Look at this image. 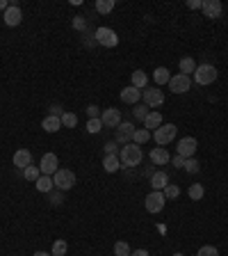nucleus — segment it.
<instances>
[{
    "label": "nucleus",
    "mask_w": 228,
    "mask_h": 256,
    "mask_svg": "<svg viewBox=\"0 0 228 256\" xmlns=\"http://www.w3.org/2000/svg\"><path fill=\"white\" fill-rule=\"evenodd\" d=\"M176 133H178V128L174 124H162L158 131H153V140H155V144L164 147V144L176 140Z\"/></svg>",
    "instance_id": "5"
},
{
    "label": "nucleus",
    "mask_w": 228,
    "mask_h": 256,
    "mask_svg": "<svg viewBox=\"0 0 228 256\" xmlns=\"http://www.w3.org/2000/svg\"><path fill=\"white\" fill-rule=\"evenodd\" d=\"M203 14H206V18H219L224 14V5L219 2V0H203Z\"/></svg>",
    "instance_id": "14"
},
{
    "label": "nucleus",
    "mask_w": 228,
    "mask_h": 256,
    "mask_svg": "<svg viewBox=\"0 0 228 256\" xmlns=\"http://www.w3.org/2000/svg\"><path fill=\"white\" fill-rule=\"evenodd\" d=\"M62 126H64V128H76L78 115H73V112H62Z\"/></svg>",
    "instance_id": "28"
},
{
    "label": "nucleus",
    "mask_w": 228,
    "mask_h": 256,
    "mask_svg": "<svg viewBox=\"0 0 228 256\" xmlns=\"http://www.w3.org/2000/svg\"><path fill=\"white\" fill-rule=\"evenodd\" d=\"M48 195H50V202H53L55 206H57V204H62V202H64V199H62V195H53V192H48Z\"/></svg>",
    "instance_id": "43"
},
{
    "label": "nucleus",
    "mask_w": 228,
    "mask_h": 256,
    "mask_svg": "<svg viewBox=\"0 0 228 256\" xmlns=\"http://www.w3.org/2000/svg\"><path fill=\"white\" fill-rule=\"evenodd\" d=\"M148 137H151V133L146 131V128H135V135H132V142H135V144H146L148 142Z\"/></svg>",
    "instance_id": "27"
},
{
    "label": "nucleus",
    "mask_w": 228,
    "mask_h": 256,
    "mask_svg": "<svg viewBox=\"0 0 228 256\" xmlns=\"http://www.w3.org/2000/svg\"><path fill=\"white\" fill-rule=\"evenodd\" d=\"M96 41L101 46H105V48H114V46L119 44V34L114 32L112 27L101 25V27H96Z\"/></svg>",
    "instance_id": "6"
},
{
    "label": "nucleus",
    "mask_w": 228,
    "mask_h": 256,
    "mask_svg": "<svg viewBox=\"0 0 228 256\" xmlns=\"http://www.w3.org/2000/svg\"><path fill=\"white\" fill-rule=\"evenodd\" d=\"M171 165H174V167H178V169H183L185 167V158H180V156H174V158H171Z\"/></svg>",
    "instance_id": "41"
},
{
    "label": "nucleus",
    "mask_w": 228,
    "mask_h": 256,
    "mask_svg": "<svg viewBox=\"0 0 228 256\" xmlns=\"http://www.w3.org/2000/svg\"><path fill=\"white\" fill-rule=\"evenodd\" d=\"M164 204H167V197H164L160 190H153L151 195L146 197V202H144V206H146V211L151 213V215H155V213H162Z\"/></svg>",
    "instance_id": "7"
},
{
    "label": "nucleus",
    "mask_w": 228,
    "mask_h": 256,
    "mask_svg": "<svg viewBox=\"0 0 228 256\" xmlns=\"http://www.w3.org/2000/svg\"><path fill=\"white\" fill-rule=\"evenodd\" d=\"M114 9V0H96V11L98 14H110Z\"/></svg>",
    "instance_id": "29"
},
{
    "label": "nucleus",
    "mask_w": 228,
    "mask_h": 256,
    "mask_svg": "<svg viewBox=\"0 0 228 256\" xmlns=\"http://www.w3.org/2000/svg\"><path fill=\"white\" fill-rule=\"evenodd\" d=\"M141 101L146 108H160L164 103V92L160 87H146L141 89Z\"/></svg>",
    "instance_id": "4"
},
{
    "label": "nucleus",
    "mask_w": 228,
    "mask_h": 256,
    "mask_svg": "<svg viewBox=\"0 0 228 256\" xmlns=\"http://www.w3.org/2000/svg\"><path fill=\"white\" fill-rule=\"evenodd\" d=\"M217 66L215 64H199L194 71V80L199 85H212V82L217 80Z\"/></svg>",
    "instance_id": "3"
},
{
    "label": "nucleus",
    "mask_w": 228,
    "mask_h": 256,
    "mask_svg": "<svg viewBox=\"0 0 228 256\" xmlns=\"http://www.w3.org/2000/svg\"><path fill=\"white\" fill-rule=\"evenodd\" d=\"M132 135H135V126H132L130 121H121L119 128H116V135H114V142L125 147V144L132 142Z\"/></svg>",
    "instance_id": "10"
},
{
    "label": "nucleus",
    "mask_w": 228,
    "mask_h": 256,
    "mask_svg": "<svg viewBox=\"0 0 228 256\" xmlns=\"http://www.w3.org/2000/svg\"><path fill=\"white\" fill-rule=\"evenodd\" d=\"M14 165H16L18 169H25V167H30L32 165V153L27 151V149H18L16 153H14Z\"/></svg>",
    "instance_id": "16"
},
{
    "label": "nucleus",
    "mask_w": 228,
    "mask_h": 256,
    "mask_svg": "<svg viewBox=\"0 0 228 256\" xmlns=\"http://www.w3.org/2000/svg\"><path fill=\"white\" fill-rule=\"evenodd\" d=\"M167 186H169V176L164 174V172H153V174H151V188H153V190L162 192Z\"/></svg>",
    "instance_id": "19"
},
{
    "label": "nucleus",
    "mask_w": 228,
    "mask_h": 256,
    "mask_svg": "<svg viewBox=\"0 0 228 256\" xmlns=\"http://www.w3.org/2000/svg\"><path fill=\"white\" fill-rule=\"evenodd\" d=\"M160 126H162V115L160 112H148V117L144 119V128L151 133V131H158Z\"/></svg>",
    "instance_id": "22"
},
{
    "label": "nucleus",
    "mask_w": 228,
    "mask_h": 256,
    "mask_svg": "<svg viewBox=\"0 0 228 256\" xmlns=\"http://www.w3.org/2000/svg\"><path fill=\"white\" fill-rule=\"evenodd\" d=\"M130 256H148V252L146 250H135V252H130Z\"/></svg>",
    "instance_id": "45"
},
{
    "label": "nucleus",
    "mask_w": 228,
    "mask_h": 256,
    "mask_svg": "<svg viewBox=\"0 0 228 256\" xmlns=\"http://www.w3.org/2000/svg\"><path fill=\"white\" fill-rule=\"evenodd\" d=\"M196 256H219V250L215 245H206L196 252Z\"/></svg>",
    "instance_id": "36"
},
{
    "label": "nucleus",
    "mask_w": 228,
    "mask_h": 256,
    "mask_svg": "<svg viewBox=\"0 0 228 256\" xmlns=\"http://www.w3.org/2000/svg\"><path fill=\"white\" fill-rule=\"evenodd\" d=\"M153 80H155V85H167V82L171 80L167 66H158V69L153 71Z\"/></svg>",
    "instance_id": "25"
},
{
    "label": "nucleus",
    "mask_w": 228,
    "mask_h": 256,
    "mask_svg": "<svg viewBox=\"0 0 228 256\" xmlns=\"http://www.w3.org/2000/svg\"><path fill=\"white\" fill-rule=\"evenodd\" d=\"M121 101L128 105H137L141 101V89L132 87V85H128V87L121 89Z\"/></svg>",
    "instance_id": "15"
},
{
    "label": "nucleus",
    "mask_w": 228,
    "mask_h": 256,
    "mask_svg": "<svg viewBox=\"0 0 228 256\" xmlns=\"http://www.w3.org/2000/svg\"><path fill=\"white\" fill-rule=\"evenodd\" d=\"M34 188H37L41 195H48V192H53L55 190V183H53V176H39L37 181H34Z\"/></svg>",
    "instance_id": "18"
},
{
    "label": "nucleus",
    "mask_w": 228,
    "mask_h": 256,
    "mask_svg": "<svg viewBox=\"0 0 228 256\" xmlns=\"http://www.w3.org/2000/svg\"><path fill=\"white\" fill-rule=\"evenodd\" d=\"M144 158V153H141V147L130 142V144H125L121 147V153H119V160H121V167H137Z\"/></svg>",
    "instance_id": "1"
},
{
    "label": "nucleus",
    "mask_w": 228,
    "mask_h": 256,
    "mask_svg": "<svg viewBox=\"0 0 228 256\" xmlns=\"http://www.w3.org/2000/svg\"><path fill=\"white\" fill-rule=\"evenodd\" d=\"M60 169V160L55 153H44V158H41V165H39V172L44 176H53L55 172Z\"/></svg>",
    "instance_id": "12"
},
{
    "label": "nucleus",
    "mask_w": 228,
    "mask_h": 256,
    "mask_svg": "<svg viewBox=\"0 0 228 256\" xmlns=\"http://www.w3.org/2000/svg\"><path fill=\"white\" fill-rule=\"evenodd\" d=\"M187 7H190V9H201L203 0H187Z\"/></svg>",
    "instance_id": "40"
},
{
    "label": "nucleus",
    "mask_w": 228,
    "mask_h": 256,
    "mask_svg": "<svg viewBox=\"0 0 228 256\" xmlns=\"http://www.w3.org/2000/svg\"><path fill=\"white\" fill-rule=\"evenodd\" d=\"M2 21H5V25L7 27H16V25H21V21H23V11H21V7L18 5H9V9L2 14Z\"/></svg>",
    "instance_id": "13"
},
{
    "label": "nucleus",
    "mask_w": 228,
    "mask_h": 256,
    "mask_svg": "<svg viewBox=\"0 0 228 256\" xmlns=\"http://www.w3.org/2000/svg\"><path fill=\"white\" fill-rule=\"evenodd\" d=\"M34 256H53V254H46V252H34Z\"/></svg>",
    "instance_id": "46"
},
{
    "label": "nucleus",
    "mask_w": 228,
    "mask_h": 256,
    "mask_svg": "<svg viewBox=\"0 0 228 256\" xmlns=\"http://www.w3.org/2000/svg\"><path fill=\"white\" fill-rule=\"evenodd\" d=\"M39 176H41V172H39L37 165H30V167L23 169V179H25V181H37Z\"/></svg>",
    "instance_id": "30"
},
{
    "label": "nucleus",
    "mask_w": 228,
    "mask_h": 256,
    "mask_svg": "<svg viewBox=\"0 0 228 256\" xmlns=\"http://www.w3.org/2000/svg\"><path fill=\"white\" fill-rule=\"evenodd\" d=\"M87 131L89 133H101L103 131V121H101V117H98V119H89L87 121Z\"/></svg>",
    "instance_id": "35"
},
{
    "label": "nucleus",
    "mask_w": 228,
    "mask_h": 256,
    "mask_svg": "<svg viewBox=\"0 0 228 256\" xmlns=\"http://www.w3.org/2000/svg\"><path fill=\"white\" fill-rule=\"evenodd\" d=\"M73 27H76V30H85V18L76 16V18H73Z\"/></svg>",
    "instance_id": "42"
},
{
    "label": "nucleus",
    "mask_w": 228,
    "mask_h": 256,
    "mask_svg": "<svg viewBox=\"0 0 228 256\" xmlns=\"http://www.w3.org/2000/svg\"><path fill=\"white\" fill-rule=\"evenodd\" d=\"M53 183H55V190L66 192L76 186V174H73L71 169H57L53 174Z\"/></svg>",
    "instance_id": "2"
},
{
    "label": "nucleus",
    "mask_w": 228,
    "mask_h": 256,
    "mask_svg": "<svg viewBox=\"0 0 228 256\" xmlns=\"http://www.w3.org/2000/svg\"><path fill=\"white\" fill-rule=\"evenodd\" d=\"M183 169H187L190 174H196V172L201 169V163H199L196 158H187V160H185V167Z\"/></svg>",
    "instance_id": "34"
},
{
    "label": "nucleus",
    "mask_w": 228,
    "mask_h": 256,
    "mask_svg": "<svg viewBox=\"0 0 228 256\" xmlns=\"http://www.w3.org/2000/svg\"><path fill=\"white\" fill-rule=\"evenodd\" d=\"M41 128L46 133H57L62 128V117H55V115H48L44 121H41Z\"/></svg>",
    "instance_id": "20"
},
{
    "label": "nucleus",
    "mask_w": 228,
    "mask_h": 256,
    "mask_svg": "<svg viewBox=\"0 0 228 256\" xmlns=\"http://www.w3.org/2000/svg\"><path fill=\"white\" fill-rule=\"evenodd\" d=\"M105 156H116V142H105Z\"/></svg>",
    "instance_id": "38"
},
{
    "label": "nucleus",
    "mask_w": 228,
    "mask_h": 256,
    "mask_svg": "<svg viewBox=\"0 0 228 256\" xmlns=\"http://www.w3.org/2000/svg\"><path fill=\"white\" fill-rule=\"evenodd\" d=\"M162 195L167 197V199H178V195H180V188L176 186V183H169V186L162 190Z\"/></svg>",
    "instance_id": "33"
},
{
    "label": "nucleus",
    "mask_w": 228,
    "mask_h": 256,
    "mask_svg": "<svg viewBox=\"0 0 228 256\" xmlns=\"http://www.w3.org/2000/svg\"><path fill=\"white\" fill-rule=\"evenodd\" d=\"M174 256H183V254H180V252H176V254H174Z\"/></svg>",
    "instance_id": "47"
},
{
    "label": "nucleus",
    "mask_w": 228,
    "mask_h": 256,
    "mask_svg": "<svg viewBox=\"0 0 228 256\" xmlns=\"http://www.w3.org/2000/svg\"><path fill=\"white\" fill-rule=\"evenodd\" d=\"M178 66H180V73H185V76H190V73L196 71V62L192 60V57H183V60L178 62Z\"/></svg>",
    "instance_id": "26"
},
{
    "label": "nucleus",
    "mask_w": 228,
    "mask_h": 256,
    "mask_svg": "<svg viewBox=\"0 0 228 256\" xmlns=\"http://www.w3.org/2000/svg\"><path fill=\"white\" fill-rule=\"evenodd\" d=\"M66 250H69V245H66V240H55L53 243V252H50V254L53 256H64L66 254Z\"/></svg>",
    "instance_id": "31"
},
{
    "label": "nucleus",
    "mask_w": 228,
    "mask_h": 256,
    "mask_svg": "<svg viewBox=\"0 0 228 256\" xmlns=\"http://www.w3.org/2000/svg\"><path fill=\"white\" fill-rule=\"evenodd\" d=\"M148 117V108L144 103H137L135 105V119H139V121H144Z\"/></svg>",
    "instance_id": "37"
},
{
    "label": "nucleus",
    "mask_w": 228,
    "mask_h": 256,
    "mask_svg": "<svg viewBox=\"0 0 228 256\" xmlns=\"http://www.w3.org/2000/svg\"><path fill=\"white\" fill-rule=\"evenodd\" d=\"M101 121H103V126L105 128H119V124L123 119H121V110H116V108H108V110H103L101 112Z\"/></svg>",
    "instance_id": "11"
},
{
    "label": "nucleus",
    "mask_w": 228,
    "mask_h": 256,
    "mask_svg": "<svg viewBox=\"0 0 228 256\" xmlns=\"http://www.w3.org/2000/svg\"><path fill=\"white\" fill-rule=\"evenodd\" d=\"M192 87V78L185 76V73H176V76H171V80H169V89L174 94H187Z\"/></svg>",
    "instance_id": "9"
},
{
    "label": "nucleus",
    "mask_w": 228,
    "mask_h": 256,
    "mask_svg": "<svg viewBox=\"0 0 228 256\" xmlns=\"http://www.w3.org/2000/svg\"><path fill=\"white\" fill-rule=\"evenodd\" d=\"M103 169L108 172V174H114V172H119V169H121L119 156H105V158H103Z\"/></svg>",
    "instance_id": "23"
},
{
    "label": "nucleus",
    "mask_w": 228,
    "mask_h": 256,
    "mask_svg": "<svg viewBox=\"0 0 228 256\" xmlns=\"http://www.w3.org/2000/svg\"><path fill=\"white\" fill-rule=\"evenodd\" d=\"M151 163L153 165H169V163H171V158H169V151L164 147L151 149Z\"/></svg>",
    "instance_id": "17"
},
{
    "label": "nucleus",
    "mask_w": 228,
    "mask_h": 256,
    "mask_svg": "<svg viewBox=\"0 0 228 256\" xmlns=\"http://www.w3.org/2000/svg\"><path fill=\"white\" fill-rule=\"evenodd\" d=\"M87 115H89V119H98V115H101V108H98V105H89V108H87Z\"/></svg>",
    "instance_id": "39"
},
{
    "label": "nucleus",
    "mask_w": 228,
    "mask_h": 256,
    "mask_svg": "<svg viewBox=\"0 0 228 256\" xmlns=\"http://www.w3.org/2000/svg\"><path fill=\"white\" fill-rule=\"evenodd\" d=\"M130 85H132V87H137V89H146L148 76H146V73H144L141 69L132 71V73H130Z\"/></svg>",
    "instance_id": "21"
},
{
    "label": "nucleus",
    "mask_w": 228,
    "mask_h": 256,
    "mask_svg": "<svg viewBox=\"0 0 228 256\" xmlns=\"http://www.w3.org/2000/svg\"><path fill=\"white\" fill-rule=\"evenodd\" d=\"M187 197H190L192 202H201L203 197H206V188H203L201 183H192V186L187 188Z\"/></svg>",
    "instance_id": "24"
},
{
    "label": "nucleus",
    "mask_w": 228,
    "mask_h": 256,
    "mask_svg": "<svg viewBox=\"0 0 228 256\" xmlns=\"http://www.w3.org/2000/svg\"><path fill=\"white\" fill-rule=\"evenodd\" d=\"M7 9H9V2H7V0H0V11H2V14H5Z\"/></svg>",
    "instance_id": "44"
},
{
    "label": "nucleus",
    "mask_w": 228,
    "mask_h": 256,
    "mask_svg": "<svg viewBox=\"0 0 228 256\" xmlns=\"http://www.w3.org/2000/svg\"><path fill=\"white\" fill-rule=\"evenodd\" d=\"M114 256H130V247H128V243H123V240L114 243Z\"/></svg>",
    "instance_id": "32"
},
{
    "label": "nucleus",
    "mask_w": 228,
    "mask_h": 256,
    "mask_svg": "<svg viewBox=\"0 0 228 256\" xmlns=\"http://www.w3.org/2000/svg\"><path fill=\"white\" fill-rule=\"evenodd\" d=\"M196 149H199V142H196V137H183V140L178 142V147H176V156H180V158H194Z\"/></svg>",
    "instance_id": "8"
}]
</instances>
